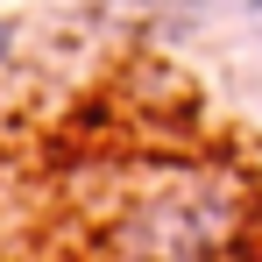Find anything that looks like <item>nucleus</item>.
<instances>
[{"label":"nucleus","mask_w":262,"mask_h":262,"mask_svg":"<svg viewBox=\"0 0 262 262\" xmlns=\"http://www.w3.org/2000/svg\"><path fill=\"white\" fill-rule=\"evenodd\" d=\"M142 7H156V14H184V21H199V14H213L220 0H142Z\"/></svg>","instance_id":"nucleus-1"},{"label":"nucleus","mask_w":262,"mask_h":262,"mask_svg":"<svg viewBox=\"0 0 262 262\" xmlns=\"http://www.w3.org/2000/svg\"><path fill=\"white\" fill-rule=\"evenodd\" d=\"M248 29H255V36H262V0H248Z\"/></svg>","instance_id":"nucleus-2"},{"label":"nucleus","mask_w":262,"mask_h":262,"mask_svg":"<svg viewBox=\"0 0 262 262\" xmlns=\"http://www.w3.org/2000/svg\"><path fill=\"white\" fill-rule=\"evenodd\" d=\"M0 50H7V29H0Z\"/></svg>","instance_id":"nucleus-3"}]
</instances>
